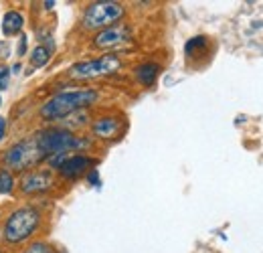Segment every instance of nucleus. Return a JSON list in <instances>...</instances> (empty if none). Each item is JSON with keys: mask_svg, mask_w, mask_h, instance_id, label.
<instances>
[{"mask_svg": "<svg viewBox=\"0 0 263 253\" xmlns=\"http://www.w3.org/2000/svg\"><path fill=\"white\" fill-rule=\"evenodd\" d=\"M99 99V94L91 87H77V89H65L53 95L49 101L43 103L41 107V118L43 120H63L67 116L93 105Z\"/></svg>", "mask_w": 263, "mask_h": 253, "instance_id": "f257e3e1", "label": "nucleus"}, {"mask_svg": "<svg viewBox=\"0 0 263 253\" xmlns=\"http://www.w3.org/2000/svg\"><path fill=\"white\" fill-rule=\"evenodd\" d=\"M34 144L39 148L41 158H51V156H59V154H69L71 150H79L87 144V140L79 138L77 134L69 132V130H43L36 132L34 136Z\"/></svg>", "mask_w": 263, "mask_h": 253, "instance_id": "f03ea898", "label": "nucleus"}, {"mask_svg": "<svg viewBox=\"0 0 263 253\" xmlns=\"http://www.w3.org/2000/svg\"><path fill=\"white\" fill-rule=\"evenodd\" d=\"M126 10L120 2L114 0H99L91 2L83 12V27L89 31H103L107 27L118 25L124 19Z\"/></svg>", "mask_w": 263, "mask_h": 253, "instance_id": "7ed1b4c3", "label": "nucleus"}, {"mask_svg": "<svg viewBox=\"0 0 263 253\" xmlns=\"http://www.w3.org/2000/svg\"><path fill=\"white\" fill-rule=\"evenodd\" d=\"M39 223L41 215L34 207H21L4 223V239L8 243H21L33 235Z\"/></svg>", "mask_w": 263, "mask_h": 253, "instance_id": "20e7f679", "label": "nucleus"}, {"mask_svg": "<svg viewBox=\"0 0 263 253\" xmlns=\"http://www.w3.org/2000/svg\"><path fill=\"white\" fill-rule=\"evenodd\" d=\"M120 69H122V59L116 53H105L98 59L75 63L69 69V77H73V79H93V77L111 75Z\"/></svg>", "mask_w": 263, "mask_h": 253, "instance_id": "39448f33", "label": "nucleus"}, {"mask_svg": "<svg viewBox=\"0 0 263 253\" xmlns=\"http://www.w3.org/2000/svg\"><path fill=\"white\" fill-rule=\"evenodd\" d=\"M4 166H8L10 170H25L29 166L36 164L41 158L39 154V148L34 144V138H29V140H21L16 142L6 154H4Z\"/></svg>", "mask_w": 263, "mask_h": 253, "instance_id": "423d86ee", "label": "nucleus"}, {"mask_svg": "<svg viewBox=\"0 0 263 253\" xmlns=\"http://www.w3.org/2000/svg\"><path fill=\"white\" fill-rule=\"evenodd\" d=\"M132 31L126 27V25H114V27H107L103 31H99L96 37H93V45L98 49H116L120 45H124L126 41H130Z\"/></svg>", "mask_w": 263, "mask_h": 253, "instance_id": "0eeeda50", "label": "nucleus"}, {"mask_svg": "<svg viewBox=\"0 0 263 253\" xmlns=\"http://www.w3.org/2000/svg\"><path fill=\"white\" fill-rule=\"evenodd\" d=\"M122 132H124V120H120L116 116H103L91 124V134L105 142L118 140L122 136Z\"/></svg>", "mask_w": 263, "mask_h": 253, "instance_id": "6e6552de", "label": "nucleus"}, {"mask_svg": "<svg viewBox=\"0 0 263 253\" xmlns=\"http://www.w3.org/2000/svg\"><path fill=\"white\" fill-rule=\"evenodd\" d=\"M51 187H53V176L47 170H31L21 180V189L27 194H39L49 190Z\"/></svg>", "mask_w": 263, "mask_h": 253, "instance_id": "1a4fd4ad", "label": "nucleus"}, {"mask_svg": "<svg viewBox=\"0 0 263 253\" xmlns=\"http://www.w3.org/2000/svg\"><path fill=\"white\" fill-rule=\"evenodd\" d=\"M96 160H91L89 156H83V154H71V156H67L63 162H61V166H59V172H61V176H65L69 180H75V178H79L91 164H93Z\"/></svg>", "mask_w": 263, "mask_h": 253, "instance_id": "9d476101", "label": "nucleus"}, {"mask_svg": "<svg viewBox=\"0 0 263 253\" xmlns=\"http://www.w3.org/2000/svg\"><path fill=\"white\" fill-rule=\"evenodd\" d=\"M25 27V16L18 12V10H8L4 14V21H2V31L6 37H14L23 31Z\"/></svg>", "mask_w": 263, "mask_h": 253, "instance_id": "9b49d317", "label": "nucleus"}, {"mask_svg": "<svg viewBox=\"0 0 263 253\" xmlns=\"http://www.w3.org/2000/svg\"><path fill=\"white\" fill-rule=\"evenodd\" d=\"M158 73H160V65L158 63H142L140 67H136V77H138V81H140L142 85H146V87L154 85Z\"/></svg>", "mask_w": 263, "mask_h": 253, "instance_id": "f8f14e48", "label": "nucleus"}, {"mask_svg": "<svg viewBox=\"0 0 263 253\" xmlns=\"http://www.w3.org/2000/svg\"><path fill=\"white\" fill-rule=\"evenodd\" d=\"M51 51H53V49H49V47H45V45H39L33 53H31V65L36 67V69L45 67V65L49 63V59H51Z\"/></svg>", "mask_w": 263, "mask_h": 253, "instance_id": "ddd939ff", "label": "nucleus"}, {"mask_svg": "<svg viewBox=\"0 0 263 253\" xmlns=\"http://www.w3.org/2000/svg\"><path fill=\"white\" fill-rule=\"evenodd\" d=\"M206 37H202V34H198V37H193L191 41H186V45H184V53L189 55V57H193V55H197L200 51H204V47H206Z\"/></svg>", "mask_w": 263, "mask_h": 253, "instance_id": "4468645a", "label": "nucleus"}, {"mask_svg": "<svg viewBox=\"0 0 263 253\" xmlns=\"http://www.w3.org/2000/svg\"><path fill=\"white\" fill-rule=\"evenodd\" d=\"M12 189H14L12 172H10L8 168H2V170H0V194H8Z\"/></svg>", "mask_w": 263, "mask_h": 253, "instance_id": "2eb2a0df", "label": "nucleus"}, {"mask_svg": "<svg viewBox=\"0 0 263 253\" xmlns=\"http://www.w3.org/2000/svg\"><path fill=\"white\" fill-rule=\"evenodd\" d=\"M25 253H57V251H55L49 243H41V241H39V243H33Z\"/></svg>", "mask_w": 263, "mask_h": 253, "instance_id": "dca6fc26", "label": "nucleus"}, {"mask_svg": "<svg viewBox=\"0 0 263 253\" xmlns=\"http://www.w3.org/2000/svg\"><path fill=\"white\" fill-rule=\"evenodd\" d=\"M8 81H10V69L8 67H0V92L8 89Z\"/></svg>", "mask_w": 263, "mask_h": 253, "instance_id": "f3484780", "label": "nucleus"}, {"mask_svg": "<svg viewBox=\"0 0 263 253\" xmlns=\"http://www.w3.org/2000/svg\"><path fill=\"white\" fill-rule=\"evenodd\" d=\"M27 43H29V41H27V34H21V41H18V47H16V55L23 57V55L27 53Z\"/></svg>", "mask_w": 263, "mask_h": 253, "instance_id": "a211bd4d", "label": "nucleus"}, {"mask_svg": "<svg viewBox=\"0 0 263 253\" xmlns=\"http://www.w3.org/2000/svg\"><path fill=\"white\" fill-rule=\"evenodd\" d=\"M4 128H6V122H4L2 118H0V140L4 138Z\"/></svg>", "mask_w": 263, "mask_h": 253, "instance_id": "6ab92c4d", "label": "nucleus"}, {"mask_svg": "<svg viewBox=\"0 0 263 253\" xmlns=\"http://www.w3.org/2000/svg\"><path fill=\"white\" fill-rule=\"evenodd\" d=\"M53 6H55V2H51V0H49V2H45V8H53Z\"/></svg>", "mask_w": 263, "mask_h": 253, "instance_id": "aec40b11", "label": "nucleus"}, {"mask_svg": "<svg viewBox=\"0 0 263 253\" xmlns=\"http://www.w3.org/2000/svg\"><path fill=\"white\" fill-rule=\"evenodd\" d=\"M0 103H2V97H0Z\"/></svg>", "mask_w": 263, "mask_h": 253, "instance_id": "412c9836", "label": "nucleus"}]
</instances>
